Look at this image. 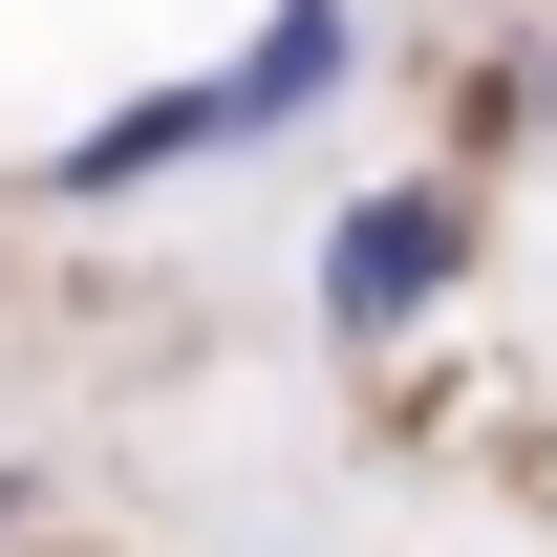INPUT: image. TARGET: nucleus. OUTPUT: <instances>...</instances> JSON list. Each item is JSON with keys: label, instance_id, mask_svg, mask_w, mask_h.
Masks as SVG:
<instances>
[{"label": "nucleus", "instance_id": "f257e3e1", "mask_svg": "<svg viewBox=\"0 0 557 557\" xmlns=\"http://www.w3.org/2000/svg\"><path fill=\"white\" fill-rule=\"evenodd\" d=\"M450 278H472V194H364L322 236V322H429Z\"/></svg>", "mask_w": 557, "mask_h": 557}, {"label": "nucleus", "instance_id": "f03ea898", "mask_svg": "<svg viewBox=\"0 0 557 557\" xmlns=\"http://www.w3.org/2000/svg\"><path fill=\"white\" fill-rule=\"evenodd\" d=\"M258 108H236V65H194V86H129L86 150H44V194H150V172H194V150H236Z\"/></svg>", "mask_w": 557, "mask_h": 557}, {"label": "nucleus", "instance_id": "7ed1b4c3", "mask_svg": "<svg viewBox=\"0 0 557 557\" xmlns=\"http://www.w3.org/2000/svg\"><path fill=\"white\" fill-rule=\"evenodd\" d=\"M344 44H364V0H278L258 44H236V108H258V129H300V108L344 86Z\"/></svg>", "mask_w": 557, "mask_h": 557}, {"label": "nucleus", "instance_id": "20e7f679", "mask_svg": "<svg viewBox=\"0 0 557 557\" xmlns=\"http://www.w3.org/2000/svg\"><path fill=\"white\" fill-rule=\"evenodd\" d=\"M0 515H22V472H0Z\"/></svg>", "mask_w": 557, "mask_h": 557}]
</instances>
